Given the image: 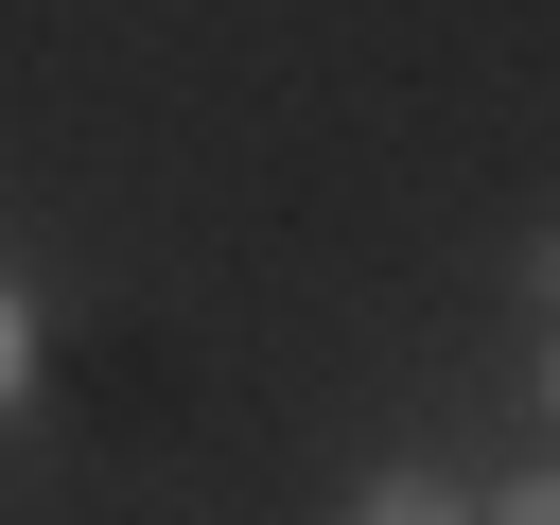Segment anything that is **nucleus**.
<instances>
[{"label":"nucleus","instance_id":"f257e3e1","mask_svg":"<svg viewBox=\"0 0 560 525\" xmlns=\"http://www.w3.org/2000/svg\"><path fill=\"white\" fill-rule=\"evenodd\" d=\"M350 525H472V508H455L438 472H368V508H350Z\"/></svg>","mask_w":560,"mask_h":525},{"label":"nucleus","instance_id":"f03ea898","mask_svg":"<svg viewBox=\"0 0 560 525\" xmlns=\"http://www.w3.org/2000/svg\"><path fill=\"white\" fill-rule=\"evenodd\" d=\"M35 402V315H18V280H0V420Z\"/></svg>","mask_w":560,"mask_h":525},{"label":"nucleus","instance_id":"7ed1b4c3","mask_svg":"<svg viewBox=\"0 0 560 525\" xmlns=\"http://www.w3.org/2000/svg\"><path fill=\"white\" fill-rule=\"evenodd\" d=\"M472 525H560V472H525L508 508H472Z\"/></svg>","mask_w":560,"mask_h":525},{"label":"nucleus","instance_id":"20e7f679","mask_svg":"<svg viewBox=\"0 0 560 525\" xmlns=\"http://www.w3.org/2000/svg\"><path fill=\"white\" fill-rule=\"evenodd\" d=\"M542 402H560V350H542Z\"/></svg>","mask_w":560,"mask_h":525}]
</instances>
